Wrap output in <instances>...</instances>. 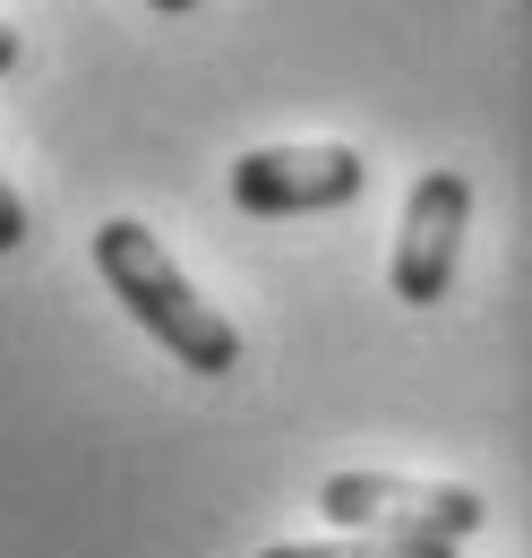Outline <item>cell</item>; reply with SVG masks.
<instances>
[{
  "instance_id": "1",
  "label": "cell",
  "mask_w": 532,
  "mask_h": 558,
  "mask_svg": "<svg viewBox=\"0 0 532 558\" xmlns=\"http://www.w3.org/2000/svg\"><path fill=\"white\" fill-rule=\"evenodd\" d=\"M95 276L112 283V301H121V310H130V318L172 352L181 369H198V378L241 369V336H232V318H223L215 301H198V283L172 267V250H164L137 215H112V223L95 232Z\"/></svg>"
},
{
  "instance_id": "2",
  "label": "cell",
  "mask_w": 532,
  "mask_h": 558,
  "mask_svg": "<svg viewBox=\"0 0 532 558\" xmlns=\"http://www.w3.org/2000/svg\"><path fill=\"white\" fill-rule=\"evenodd\" d=\"M318 507H327L335 524H352V533H387V542H464L481 533V498L456 482H403V473H335L318 489Z\"/></svg>"
},
{
  "instance_id": "3",
  "label": "cell",
  "mask_w": 532,
  "mask_h": 558,
  "mask_svg": "<svg viewBox=\"0 0 532 558\" xmlns=\"http://www.w3.org/2000/svg\"><path fill=\"white\" fill-rule=\"evenodd\" d=\"M370 190V163L352 146H258L232 163V207L241 215H327Z\"/></svg>"
},
{
  "instance_id": "4",
  "label": "cell",
  "mask_w": 532,
  "mask_h": 558,
  "mask_svg": "<svg viewBox=\"0 0 532 558\" xmlns=\"http://www.w3.org/2000/svg\"><path fill=\"white\" fill-rule=\"evenodd\" d=\"M464 223H472V181L464 172H421L396 223V292L403 301H447L456 258H464Z\"/></svg>"
},
{
  "instance_id": "5",
  "label": "cell",
  "mask_w": 532,
  "mask_h": 558,
  "mask_svg": "<svg viewBox=\"0 0 532 558\" xmlns=\"http://www.w3.org/2000/svg\"><path fill=\"white\" fill-rule=\"evenodd\" d=\"M266 558H456L447 542H387V533H352V542H283Z\"/></svg>"
},
{
  "instance_id": "6",
  "label": "cell",
  "mask_w": 532,
  "mask_h": 558,
  "mask_svg": "<svg viewBox=\"0 0 532 558\" xmlns=\"http://www.w3.org/2000/svg\"><path fill=\"white\" fill-rule=\"evenodd\" d=\"M17 241H26V198H17V181L0 172V258H9Z\"/></svg>"
},
{
  "instance_id": "7",
  "label": "cell",
  "mask_w": 532,
  "mask_h": 558,
  "mask_svg": "<svg viewBox=\"0 0 532 558\" xmlns=\"http://www.w3.org/2000/svg\"><path fill=\"white\" fill-rule=\"evenodd\" d=\"M17 70V26H9V17H0V77Z\"/></svg>"
}]
</instances>
